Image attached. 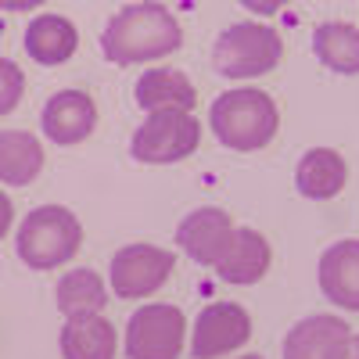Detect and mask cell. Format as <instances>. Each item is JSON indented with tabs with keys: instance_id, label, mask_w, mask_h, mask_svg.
<instances>
[{
	"instance_id": "obj_2",
	"label": "cell",
	"mask_w": 359,
	"mask_h": 359,
	"mask_svg": "<svg viewBox=\"0 0 359 359\" xmlns=\"http://www.w3.org/2000/svg\"><path fill=\"white\" fill-rule=\"evenodd\" d=\"M208 123H212L216 140L223 147H230V151H259V147H266L277 137L280 111L266 90L237 86L212 101Z\"/></svg>"
},
{
	"instance_id": "obj_8",
	"label": "cell",
	"mask_w": 359,
	"mask_h": 359,
	"mask_svg": "<svg viewBox=\"0 0 359 359\" xmlns=\"http://www.w3.org/2000/svg\"><path fill=\"white\" fill-rule=\"evenodd\" d=\"M252 338V316L237 302H212L205 306L191 327L187 348L194 359H223L248 345Z\"/></svg>"
},
{
	"instance_id": "obj_26",
	"label": "cell",
	"mask_w": 359,
	"mask_h": 359,
	"mask_svg": "<svg viewBox=\"0 0 359 359\" xmlns=\"http://www.w3.org/2000/svg\"><path fill=\"white\" fill-rule=\"evenodd\" d=\"M237 359H262V355H237Z\"/></svg>"
},
{
	"instance_id": "obj_13",
	"label": "cell",
	"mask_w": 359,
	"mask_h": 359,
	"mask_svg": "<svg viewBox=\"0 0 359 359\" xmlns=\"http://www.w3.org/2000/svg\"><path fill=\"white\" fill-rule=\"evenodd\" d=\"M269 262H273V252H269V241L259 230H233L226 252L212 262V269L219 273L223 284L245 287L266 277Z\"/></svg>"
},
{
	"instance_id": "obj_22",
	"label": "cell",
	"mask_w": 359,
	"mask_h": 359,
	"mask_svg": "<svg viewBox=\"0 0 359 359\" xmlns=\"http://www.w3.org/2000/svg\"><path fill=\"white\" fill-rule=\"evenodd\" d=\"M11 226H15V205H11V198L0 191V241L11 233Z\"/></svg>"
},
{
	"instance_id": "obj_3",
	"label": "cell",
	"mask_w": 359,
	"mask_h": 359,
	"mask_svg": "<svg viewBox=\"0 0 359 359\" xmlns=\"http://www.w3.org/2000/svg\"><path fill=\"white\" fill-rule=\"evenodd\" d=\"M83 223L65 205H40L33 208L15 230L18 259L29 269H57L79 255Z\"/></svg>"
},
{
	"instance_id": "obj_17",
	"label": "cell",
	"mask_w": 359,
	"mask_h": 359,
	"mask_svg": "<svg viewBox=\"0 0 359 359\" xmlns=\"http://www.w3.org/2000/svg\"><path fill=\"white\" fill-rule=\"evenodd\" d=\"M22 43H25L29 57H33L36 65L54 69V65H65L69 57L76 54L79 36H76V25L69 18H62V15H36L33 22H29Z\"/></svg>"
},
{
	"instance_id": "obj_21",
	"label": "cell",
	"mask_w": 359,
	"mask_h": 359,
	"mask_svg": "<svg viewBox=\"0 0 359 359\" xmlns=\"http://www.w3.org/2000/svg\"><path fill=\"white\" fill-rule=\"evenodd\" d=\"M22 90H25V76L15 62L0 57V115H11L22 101Z\"/></svg>"
},
{
	"instance_id": "obj_14",
	"label": "cell",
	"mask_w": 359,
	"mask_h": 359,
	"mask_svg": "<svg viewBox=\"0 0 359 359\" xmlns=\"http://www.w3.org/2000/svg\"><path fill=\"white\" fill-rule=\"evenodd\" d=\"M348 184V165L334 147H313L298 158L294 169V187L309 201H331L345 191Z\"/></svg>"
},
{
	"instance_id": "obj_16",
	"label": "cell",
	"mask_w": 359,
	"mask_h": 359,
	"mask_svg": "<svg viewBox=\"0 0 359 359\" xmlns=\"http://www.w3.org/2000/svg\"><path fill=\"white\" fill-rule=\"evenodd\" d=\"M133 101L144 111H194L198 90L180 69H147L133 86Z\"/></svg>"
},
{
	"instance_id": "obj_23",
	"label": "cell",
	"mask_w": 359,
	"mask_h": 359,
	"mask_svg": "<svg viewBox=\"0 0 359 359\" xmlns=\"http://www.w3.org/2000/svg\"><path fill=\"white\" fill-rule=\"evenodd\" d=\"M241 4L252 11V15H259V18H266V15H277L287 0H241Z\"/></svg>"
},
{
	"instance_id": "obj_6",
	"label": "cell",
	"mask_w": 359,
	"mask_h": 359,
	"mask_svg": "<svg viewBox=\"0 0 359 359\" xmlns=\"http://www.w3.org/2000/svg\"><path fill=\"white\" fill-rule=\"evenodd\" d=\"M187 348V320L176 306L151 302L140 306L123 334L126 359H180Z\"/></svg>"
},
{
	"instance_id": "obj_15",
	"label": "cell",
	"mask_w": 359,
	"mask_h": 359,
	"mask_svg": "<svg viewBox=\"0 0 359 359\" xmlns=\"http://www.w3.org/2000/svg\"><path fill=\"white\" fill-rule=\"evenodd\" d=\"M57 345H62V359H115L118 331H115V323L101 313L69 316Z\"/></svg>"
},
{
	"instance_id": "obj_9",
	"label": "cell",
	"mask_w": 359,
	"mask_h": 359,
	"mask_svg": "<svg viewBox=\"0 0 359 359\" xmlns=\"http://www.w3.org/2000/svg\"><path fill=\"white\" fill-rule=\"evenodd\" d=\"M43 133L50 144L72 147L79 140H86L97 126V104L86 90H57V94L43 104Z\"/></svg>"
},
{
	"instance_id": "obj_20",
	"label": "cell",
	"mask_w": 359,
	"mask_h": 359,
	"mask_svg": "<svg viewBox=\"0 0 359 359\" xmlns=\"http://www.w3.org/2000/svg\"><path fill=\"white\" fill-rule=\"evenodd\" d=\"M313 50L316 57L341 76H355L359 72V29L348 22H323L313 33Z\"/></svg>"
},
{
	"instance_id": "obj_10",
	"label": "cell",
	"mask_w": 359,
	"mask_h": 359,
	"mask_svg": "<svg viewBox=\"0 0 359 359\" xmlns=\"http://www.w3.org/2000/svg\"><path fill=\"white\" fill-rule=\"evenodd\" d=\"M233 230L237 226L223 208H194V212L184 216V223L176 226V245L198 266H212L226 252Z\"/></svg>"
},
{
	"instance_id": "obj_12",
	"label": "cell",
	"mask_w": 359,
	"mask_h": 359,
	"mask_svg": "<svg viewBox=\"0 0 359 359\" xmlns=\"http://www.w3.org/2000/svg\"><path fill=\"white\" fill-rule=\"evenodd\" d=\"M316 277L327 302L345 313H359V241H338L327 248Z\"/></svg>"
},
{
	"instance_id": "obj_11",
	"label": "cell",
	"mask_w": 359,
	"mask_h": 359,
	"mask_svg": "<svg viewBox=\"0 0 359 359\" xmlns=\"http://www.w3.org/2000/svg\"><path fill=\"white\" fill-rule=\"evenodd\" d=\"M352 331L341 316H306L298 320L284 338V359H338L348 345Z\"/></svg>"
},
{
	"instance_id": "obj_7",
	"label": "cell",
	"mask_w": 359,
	"mask_h": 359,
	"mask_svg": "<svg viewBox=\"0 0 359 359\" xmlns=\"http://www.w3.org/2000/svg\"><path fill=\"white\" fill-rule=\"evenodd\" d=\"M172 266V252L158 245H126L108 262V291H115V298H126V302H140V298L165 287Z\"/></svg>"
},
{
	"instance_id": "obj_25",
	"label": "cell",
	"mask_w": 359,
	"mask_h": 359,
	"mask_svg": "<svg viewBox=\"0 0 359 359\" xmlns=\"http://www.w3.org/2000/svg\"><path fill=\"white\" fill-rule=\"evenodd\" d=\"M338 359H359V334H352V338H348V345L341 348V355H338Z\"/></svg>"
},
{
	"instance_id": "obj_4",
	"label": "cell",
	"mask_w": 359,
	"mask_h": 359,
	"mask_svg": "<svg viewBox=\"0 0 359 359\" xmlns=\"http://www.w3.org/2000/svg\"><path fill=\"white\" fill-rule=\"evenodd\" d=\"M280 54H284V40L277 29H269L262 22H241L216 36L212 65L226 79H255V76H266L269 69H277Z\"/></svg>"
},
{
	"instance_id": "obj_27",
	"label": "cell",
	"mask_w": 359,
	"mask_h": 359,
	"mask_svg": "<svg viewBox=\"0 0 359 359\" xmlns=\"http://www.w3.org/2000/svg\"><path fill=\"white\" fill-rule=\"evenodd\" d=\"M0 4H4V0H0Z\"/></svg>"
},
{
	"instance_id": "obj_5",
	"label": "cell",
	"mask_w": 359,
	"mask_h": 359,
	"mask_svg": "<svg viewBox=\"0 0 359 359\" xmlns=\"http://www.w3.org/2000/svg\"><path fill=\"white\" fill-rule=\"evenodd\" d=\"M201 144V123L191 111H147V118L137 126L130 140V155L144 165H169L194 155Z\"/></svg>"
},
{
	"instance_id": "obj_24",
	"label": "cell",
	"mask_w": 359,
	"mask_h": 359,
	"mask_svg": "<svg viewBox=\"0 0 359 359\" xmlns=\"http://www.w3.org/2000/svg\"><path fill=\"white\" fill-rule=\"evenodd\" d=\"M40 4H43V0H4L0 8H8V11H33Z\"/></svg>"
},
{
	"instance_id": "obj_1",
	"label": "cell",
	"mask_w": 359,
	"mask_h": 359,
	"mask_svg": "<svg viewBox=\"0 0 359 359\" xmlns=\"http://www.w3.org/2000/svg\"><path fill=\"white\" fill-rule=\"evenodd\" d=\"M184 43V29L162 4H130L108 18L101 33V50L115 65H140L172 54Z\"/></svg>"
},
{
	"instance_id": "obj_18",
	"label": "cell",
	"mask_w": 359,
	"mask_h": 359,
	"mask_svg": "<svg viewBox=\"0 0 359 359\" xmlns=\"http://www.w3.org/2000/svg\"><path fill=\"white\" fill-rule=\"evenodd\" d=\"M43 172V144L25 130H0V184L29 187Z\"/></svg>"
},
{
	"instance_id": "obj_19",
	"label": "cell",
	"mask_w": 359,
	"mask_h": 359,
	"mask_svg": "<svg viewBox=\"0 0 359 359\" xmlns=\"http://www.w3.org/2000/svg\"><path fill=\"white\" fill-rule=\"evenodd\" d=\"M108 280L94 269H69L54 287V302L62 309V316H90V313H104L108 306Z\"/></svg>"
}]
</instances>
